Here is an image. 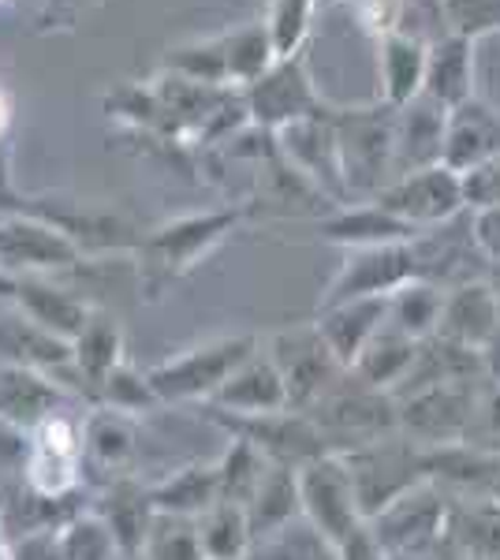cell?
Instances as JSON below:
<instances>
[{"label": "cell", "mask_w": 500, "mask_h": 560, "mask_svg": "<svg viewBox=\"0 0 500 560\" xmlns=\"http://www.w3.org/2000/svg\"><path fill=\"white\" fill-rule=\"evenodd\" d=\"M314 419V427L322 430V438L329 441V453L344 456L351 448H362L377 438L396 433V400L381 388H370L359 377L344 374L322 400L306 411Z\"/></svg>", "instance_id": "6da1fadb"}, {"label": "cell", "mask_w": 500, "mask_h": 560, "mask_svg": "<svg viewBox=\"0 0 500 560\" xmlns=\"http://www.w3.org/2000/svg\"><path fill=\"white\" fill-rule=\"evenodd\" d=\"M258 351L254 337H221L187 348L147 370V382L161 404H209L221 385Z\"/></svg>", "instance_id": "7a4b0ae2"}, {"label": "cell", "mask_w": 500, "mask_h": 560, "mask_svg": "<svg viewBox=\"0 0 500 560\" xmlns=\"http://www.w3.org/2000/svg\"><path fill=\"white\" fill-rule=\"evenodd\" d=\"M83 415H71L68 408L45 415L38 427L26 433L23 486L49 501H68L83 486Z\"/></svg>", "instance_id": "3957f363"}, {"label": "cell", "mask_w": 500, "mask_h": 560, "mask_svg": "<svg viewBox=\"0 0 500 560\" xmlns=\"http://www.w3.org/2000/svg\"><path fill=\"white\" fill-rule=\"evenodd\" d=\"M247 217V210H209V213H187L176 221L153 229L139 243L142 273H147L150 292H161L172 280H179L187 269H195L202 255L217 247L235 224Z\"/></svg>", "instance_id": "277c9868"}, {"label": "cell", "mask_w": 500, "mask_h": 560, "mask_svg": "<svg viewBox=\"0 0 500 560\" xmlns=\"http://www.w3.org/2000/svg\"><path fill=\"white\" fill-rule=\"evenodd\" d=\"M344 467L351 475V490L359 501L362 520H374L388 509L393 501H399L407 490H415L418 482H426L422 475V448L415 441H407L404 433H388L377 438L362 448L344 453Z\"/></svg>", "instance_id": "5b68a950"}, {"label": "cell", "mask_w": 500, "mask_h": 560, "mask_svg": "<svg viewBox=\"0 0 500 560\" xmlns=\"http://www.w3.org/2000/svg\"><path fill=\"white\" fill-rule=\"evenodd\" d=\"M209 419L221 430H229L232 438H243L258 448L269 464L292 467L303 471L306 464L329 456V441L322 438V430L314 427V419L306 411H272V415H224L217 408H206Z\"/></svg>", "instance_id": "8992f818"}, {"label": "cell", "mask_w": 500, "mask_h": 560, "mask_svg": "<svg viewBox=\"0 0 500 560\" xmlns=\"http://www.w3.org/2000/svg\"><path fill=\"white\" fill-rule=\"evenodd\" d=\"M411 280H426V261H422V250H418V240L351 250L344 269L333 277L329 292L317 303V311H329V306H340L351 300L396 295L399 288H407Z\"/></svg>", "instance_id": "52a82bcc"}, {"label": "cell", "mask_w": 500, "mask_h": 560, "mask_svg": "<svg viewBox=\"0 0 500 560\" xmlns=\"http://www.w3.org/2000/svg\"><path fill=\"white\" fill-rule=\"evenodd\" d=\"M444 520H449V493L433 482H418L381 516L370 520V530L388 560H415L441 549Z\"/></svg>", "instance_id": "ba28073f"}, {"label": "cell", "mask_w": 500, "mask_h": 560, "mask_svg": "<svg viewBox=\"0 0 500 560\" xmlns=\"http://www.w3.org/2000/svg\"><path fill=\"white\" fill-rule=\"evenodd\" d=\"M475 382H449L396 400V427L418 448H438L467 441L475 422Z\"/></svg>", "instance_id": "9c48e42d"}, {"label": "cell", "mask_w": 500, "mask_h": 560, "mask_svg": "<svg viewBox=\"0 0 500 560\" xmlns=\"http://www.w3.org/2000/svg\"><path fill=\"white\" fill-rule=\"evenodd\" d=\"M299 497H303V520L336 549L362 527V512L351 490V475L344 459L329 453L299 471Z\"/></svg>", "instance_id": "30bf717a"}, {"label": "cell", "mask_w": 500, "mask_h": 560, "mask_svg": "<svg viewBox=\"0 0 500 560\" xmlns=\"http://www.w3.org/2000/svg\"><path fill=\"white\" fill-rule=\"evenodd\" d=\"M374 202L418 232L441 229V224H449L456 213L467 210L463 176L452 173L449 165L418 168L411 176H399L393 184L381 187L374 195Z\"/></svg>", "instance_id": "8fae6325"}, {"label": "cell", "mask_w": 500, "mask_h": 560, "mask_svg": "<svg viewBox=\"0 0 500 560\" xmlns=\"http://www.w3.org/2000/svg\"><path fill=\"white\" fill-rule=\"evenodd\" d=\"M83 247L60 232L57 224L31 213L0 217V273L8 277H42L53 269H75Z\"/></svg>", "instance_id": "7c38bea8"}, {"label": "cell", "mask_w": 500, "mask_h": 560, "mask_svg": "<svg viewBox=\"0 0 500 560\" xmlns=\"http://www.w3.org/2000/svg\"><path fill=\"white\" fill-rule=\"evenodd\" d=\"M269 359L277 363L280 377H284L288 408L292 411H311L314 404L348 374V370L333 359V351L325 348L322 332H317L314 325L277 332L269 345Z\"/></svg>", "instance_id": "4fadbf2b"}, {"label": "cell", "mask_w": 500, "mask_h": 560, "mask_svg": "<svg viewBox=\"0 0 500 560\" xmlns=\"http://www.w3.org/2000/svg\"><path fill=\"white\" fill-rule=\"evenodd\" d=\"M336 124V147H340L344 179L351 191L377 195L385 187V173H393V124L396 116H381L377 108L340 116Z\"/></svg>", "instance_id": "5bb4252c"}, {"label": "cell", "mask_w": 500, "mask_h": 560, "mask_svg": "<svg viewBox=\"0 0 500 560\" xmlns=\"http://www.w3.org/2000/svg\"><path fill=\"white\" fill-rule=\"evenodd\" d=\"M243 105H247L251 120L258 124V128H269V131H280L295 120H306V116L329 113L322 97L314 94L303 57L277 60V65L258 79V83L243 90Z\"/></svg>", "instance_id": "9a60e30c"}, {"label": "cell", "mask_w": 500, "mask_h": 560, "mask_svg": "<svg viewBox=\"0 0 500 560\" xmlns=\"http://www.w3.org/2000/svg\"><path fill=\"white\" fill-rule=\"evenodd\" d=\"M277 139H280V150L288 153V165H292L299 176H306L317 191L336 198V202L348 198L340 147H336V124L329 120V113L288 124V128L277 131Z\"/></svg>", "instance_id": "2e32d148"}, {"label": "cell", "mask_w": 500, "mask_h": 560, "mask_svg": "<svg viewBox=\"0 0 500 560\" xmlns=\"http://www.w3.org/2000/svg\"><path fill=\"white\" fill-rule=\"evenodd\" d=\"M444 131H449V108L433 97L418 94L411 105L396 108L393 124V179L411 176L418 168L444 165ZM388 179V184H393Z\"/></svg>", "instance_id": "e0dca14e"}, {"label": "cell", "mask_w": 500, "mask_h": 560, "mask_svg": "<svg viewBox=\"0 0 500 560\" xmlns=\"http://www.w3.org/2000/svg\"><path fill=\"white\" fill-rule=\"evenodd\" d=\"M500 329V292L486 280H463L460 288L444 292V311L438 337L467 351H481Z\"/></svg>", "instance_id": "ac0fdd59"}, {"label": "cell", "mask_w": 500, "mask_h": 560, "mask_svg": "<svg viewBox=\"0 0 500 560\" xmlns=\"http://www.w3.org/2000/svg\"><path fill=\"white\" fill-rule=\"evenodd\" d=\"M500 153V108L470 97L449 113V131H444V165L452 173H470Z\"/></svg>", "instance_id": "d6986e66"}, {"label": "cell", "mask_w": 500, "mask_h": 560, "mask_svg": "<svg viewBox=\"0 0 500 560\" xmlns=\"http://www.w3.org/2000/svg\"><path fill=\"white\" fill-rule=\"evenodd\" d=\"M388 300L393 295H374V300H351L329 311H317L314 329L322 332L325 348L333 351V359L344 370L354 366V359L362 355V348L377 337V329L388 322Z\"/></svg>", "instance_id": "ffe728a7"}, {"label": "cell", "mask_w": 500, "mask_h": 560, "mask_svg": "<svg viewBox=\"0 0 500 560\" xmlns=\"http://www.w3.org/2000/svg\"><path fill=\"white\" fill-rule=\"evenodd\" d=\"M224 415H272L288 411V385L280 377L277 363L269 359V351H254L229 382L221 385V393L206 404Z\"/></svg>", "instance_id": "44dd1931"}, {"label": "cell", "mask_w": 500, "mask_h": 560, "mask_svg": "<svg viewBox=\"0 0 500 560\" xmlns=\"http://www.w3.org/2000/svg\"><path fill=\"white\" fill-rule=\"evenodd\" d=\"M83 453L90 471H105L108 482L124 478L135 453H139L135 415L105 408V404H90L83 415Z\"/></svg>", "instance_id": "7402d4cb"}, {"label": "cell", "mask_w": 500, "mask_h": 560, "mask_svg": "<svg viewBox=\"0 0 500 560\" xmlns=\"http://www.w3.org/2000/svg\"><path fill=\"white\" fill-rule=\"evenodd\" d=\"M441 546L456 560H500V504L489 497H449Z\"/></svg>", "instance_id": "603a6c76"}, {"label": "cell", "mask_w": 500, "mask_h": 560, "mask_svg": "<svg viewBox=\"0 0 500 560\" xmlns=\"http://www.w3.org/2000/svg\"><path fill=\"white\" fill-rule=\"evenodd\" d=\"M97 516L105 520V527L113 530L116 546H120L124 560H135L142 549V538H147L153 516H158V509H153L150 501V486L135 482L131 475L124 478H113V482H105L102 497H97Z\"/></svg>", "instance_id": "cb8c5ba5"}, {"label": "cell", "mask_w": 500, "mask_h": 560, "mask_svg": "<svg viewBox=\"0 0 500 560\" xmlns=\"http://www.w3.org/2000/svg\"><path fill=\"white\" fill-rule=\"evenodd\" d=\"M124 363V337L113 314L94 311L86 329L71 340V366H75L79 388H83L86 404H97V393L108 382L116 366Z\"/></svg>", "instance_id": "d4e9b609"}, {"label": "cell", "mask_w": 500, "mask_h": 560, "mask_svg": "<svg viewBox=\"0 0 500 560\" xmlns=\"http://www.w3.org/2000/svg\"><path fill=\"white\" fill-rule=\"evenodd\" d=\"M68 388L26 366H0V419L31 433L45 415L60 411Z\"/></svg>", "instance_id": "484cf974"}, {"label": "cell", "mask_w": 500, "mask_h": 560, "mask_svg": "<svg viewBox=\"0 0 500 560\" xmlns=\"http://www.w3.org/2000/svg\"><path fill=\"white\" fill-rule=\"evenodd\" d=\"M422 94L433 97L449 113L463 102H470L475 97V42L460 38V34L430 42Z\"/></svg>", "instance_id": "4316f807"}, {"label": "cell", "mask_w": 500, "mask_h": 560, "mask_svg": "<svg viewBox=\"0 0 500 560\" xmlns=\"http://www.w3.org/2000/svg\"><path fill=\"white\" fill-rule=\"evenodd\" d=\"M426 60H430V42L411 38V34H388L377 42L381 97L388 108H404L422 94Z\"/></svg>", "instance_id": "83f0119b"}, {"label": "cell", "mask_w": 500, "mask_h": 560, "mask_svg": "<svg viewBox=\"0 0 500 560\" xmlns=\"http://www.w3.org/2000/svg\"><path fill=\"white\" fill-rule=\"evenodd\" d=\"M247 523H251V538L258 541L277 538L280 530H288L295 520H303V497H299V471L292 467H269V475L261 478L258 493L247 501Z\"/></svg>", "instance_id": "f1b7e54d"}, {"label": "cell", "mask_w": 500, "mask_h": 560, "mask_svg": "<svg viewBox=\"0 0 500 560\" xmlns=\"http://www.w3.org/2000/svg\"><path fill=\"white\" fill-rule=\"evenodd\" d=\"M12 303L20 306L34 325H42L45 332L68 340V345L86 329L90 314H94L83 300H75V295L60 292V288H53V284H45L42 277H20Z\"/></svg>", "instance_id": "f546056e"}, {"label": "cell", "mask_w": 500, "mask_h": 560, "mask_svg": "<svg viewBox=\"0 0 500 560\" xmlns=\"http://www.w3.org/2000/svg\"><path fill=\"white\" fill-rule=\"evenodd\" d=\"M418 236H422V232L404 224L388 210H381L374 198L362 206H351V210H340L322 224V240L340 243V247H348V250L385 247V243H411Z\"/></svg>", "instance_id": "4dcf8cb0"}, {"label": "cell", "mask_w": 500, "mask_h": 560, "mask_svg": "<svg viewBox=\"0 0 500 560\" xmlns=\"http://www.w3.org/2000/svg\"><path fill=\"white\" fill-rule=\"evenodd\" d=\"M418 340L404 337L399 329L393 325H381L377 337L370 340L367 348H362V355L354 359L351 374L359 377V382H367L370 388H381V393L393 396L399 385H404V377L411 374L415 359H418Z\"/></svg>", "instance_id": "1f68e13d"}, {"label": "cell", "mask_w": 500, "mask_h": 560, "mask_svg": "<svg viewBox=\"0 0 500 560\" xmlns=\"http://www.w3.org/2000/svg\"><path fill=\"white\" fill-rule=\"evenodd\" d=\"M150 501L158 512L168 516L198 520L206 509L221 501V486H217V464H187L172 471L165 482L150 486Z\"/></svg>", "instance_id": "d6a6232c"}, {"label": "cell", "mask_w": 500, "mask_h": 560, "mask_svg": "<svg viewBox=\"0 0 500 560\" xmlns=\"http://www.w3.org/2000/svg\"><path fill=\"white\" fill-rule=\"evenodd\" d=\"M441 311H444V288L433 284V280H411V284L399 288L393 300H388V325L422 345V340L438 337Z\"/></svg>", "instance_id": "836d02e7"}, {"label": "cell", "mask_w": 500, "mask_h": 560, "mask_svg": "<svg viewBox=\"0 0 500 560\" xmlns=\"http://www.w3.org/2000/svg\"><path fill=\"white\" fill-rule=\"evenodd\" d=\"M198 538L206 560H247L254 549L247 512L229 501H217L198 516Z\"/></svg>", "instance_id": "e575fe53"}, {"label": "cell", "mask_w": 500, "mask_h": 560, "mask_svg": "<svg viewBox=\"0 0 500 560\" xmlns=\"http://www.w3.org/2000/svg\"><path fill=\"white\" fill-rule=\"evenodd\" d=\"M269 459L243 438H232L229 453L217 459V486H221V501L247 509V501L258 493L261 478L269 475Z\"/></svg>", "instance_id": "d590c367"}, {"label": "cell", "mask_w": 500, "mask_h": 560, "mask_svg": "<svg viewBox=\"0 0 500 560\" xmlns=\"http://www.w3.org/2000/svg\"><path fill=\"white\" fill-rule=\"evenodd\" d=\"M135 560H206L202 538H198V520L158 512Z\"/></svg>", "instance_id": "8d00e7d4"}, {"label": "cell", "mask_w": 500, "mask_h": 560, "mask_svg": "<svg viewBox=\"0 0 500 560\" xmlns=\"http://www.w3.org/2000/svg\"><path fill=\"white\" fill-rule=\"evenodd\" d=\"M317 0H272L269 15H266V34L272 42V52L277 60L299 57L306 42V31H311Z\"/></svg>", "instance_id": "74e56055"}, {"label": "cell", "mask_w": 500, "mask_h": 560, "mask_svg": "<svg viewBox=\"0 0 500 560\" xmlns=\"http://www.w3.org/2000/svg\"><path fill=\"white\" fill-rule=\"evenodd\" d=\"M97 404H105V408H116L124 415H142L150 408H158V393L150 388L147 382V370H135L120 363L108 374V382L102 385V393H97Z\"/></svg>", "instance_id": "f35d334b"}, {"label": "cell", "mask_w": 500, "mask_h": 560, "mask_svg": "<svg viewBox=\"0 0 500 560\" xmlns=\"http://www.w3.org/2000/svg\"><path fill=\"white\" fill-rule=\"evenodd\" d=\"M441 20L467 42L489 38L500 34V0H441Z\"/></svg>", "instance_id": "ab89813d"}, {"label": "cell", "mask_w": 500, "mask_h": 560, "mask_svg": "<svg viewBox=\"0 0 500 560\" xmlns=\"http://www.w3.org/2000/svg\"><path fill=\"white\" fill-rule=\"evenodd\" d=\"M404 8L407 0H351V12L359 26L374 38H388V34L404 31Z\"/></svg>", "instance_id": "60d3db41"}, {"label": "cell", "mask_w": 500, "mask_h": 560, "mask_svg": "<svg viewBox=\"0 0 500 560\" xmlns=\"http://www.w3.org/2000/svg\"><path fill=\"white\" fill-rule=\"evenodd\" d=\"M467 441L478 448H486V453H500V385L489 388L486 396H478L475 422H470Z\"/></svg>", "instance_id": "b9f144b4"}, {"label": "cell", "mask_w": 500, "mask_h": 560, "mask_svg": "<svg viewBox=\"0 0 500 560\" xmlns=\"http://www.w3.org/2000/svg\"><path fill=\"white\" fill-rule=\"evenodd\" d=\"M463 198L467 210H486V206H500V153L486 165L463 173Z\"/></svg>", "instance_id": "7bdbcfd3"}, {"label": "cell", "mask_w": 500, "mask_h": 560, "mask_svg": "<svg viewBox=\"0 0 500 560\" xmlns=\"http://www.w3.org/2000/svg\"><path fill=\"white\" fill-rule=\"evenodd\" d=\"M470 243H475L481 258L500 266V206L475 210V217H470Z\"/></svg>", "instance_id": "ee69618b"}, {"label": "cell", "mask_w": 500, "mask_h": 560, "mask_svg": "<svg viewBox=\"0 0 500 560\" xmlns=\"http://www.w3.org/2000/svg\"><path fill=\"white\" fill-rule=\"evenodd\" d=\"M336 560H388V557H385V549L377 546L370 523H362V527L354 530L340 549H336Z\"/></svg>", "instance_id": "f6af8a7d"}, {"label": "cell", "mask_w": 500, "mask_h": 560, "mask_svg": "<svg viewBox=\"0 0 500 560\" xmlns=\"http://www.w3.org/2000/svg\"><path fill=\"white\" fill-rule=\"evenodd\" d=\"M478 359H481V374H486L493 385H500V329L486 340V345H481Z\"/></svg>", "instance_id": "bcb514c9"}, {"label": "cell", "mask_w": 500, "mask_h": 560, "mask_svg": "<svg viewBox=\"0 0 500 560\" xmlns=\"http://www.w3.org/2000/svg\"><path fill=\"white\" fill-rule=\"evenodd\" d=\"M0 560H12V541L4 535V490H0Z\"/></svg>", "instance_id": "7dc6e473"}, {"label": "cell", "mask_w": 500, "mask_h": 560, "mask_svg": "<svg viewBox=\"0 0 500 560\" xmlns=\"http://www.w3.org/2000/svg\"><path fill=\"white\" fill-rule=\"evenodd\" d=\"M8 124H12V97L0 90V139L8 135Z\"/></svg>", "instance_id": "c3c4849f"}, {"label": "cell", "mask_w": 500, "mask_h": 560, "mask_svg": "<svg viewBox=\"0 0 500 560\" xmlns=\"http://www.w3.org/2000/svg\"><path fill=\"white\" fill-rule=\"evenodd\" d=\"M15 284H20L15 277L0 273V300H15Z\"/></svg>", "instance_id": "681fc988"}, {"label": "cell", "mask_w": 500, "mask_h": 560, "mask_svg": "<svg viewBox=\"0 0 500 560\" xmlns=\"http://www.w3.org/2000/svg\"><path fill=\"white\" fill-rule=\"evenodd\" d=\"M486 497H489V501H497V504H500V471H497L493 486H489V493H486Z\"/></svg>", "instance_id": "f907efd6"}, {"label": "cell", "mask_w": 500, "mask_h": 560, "mask_svg": "<svg viewBox=\"0 0 500 560\" xmlns=\"http://www.w3.org/2000/svg\"><path fill=\"white\" fill-rule=\"evenodd\" d=\"M0 4H4V0H0Z\"/></svg>", "instance_id": "816d5d0a"}]
</instances>
